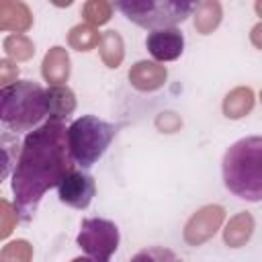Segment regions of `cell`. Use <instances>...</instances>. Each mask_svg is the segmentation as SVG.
Listing matches in <instances>:
<instances>
[{"mask_svg": "<svg viewBox=\"0 0 262 262\" xmlns=\"http://www.w3.org/2000/svg\"><path fill=\"white\" fill-rule=\"evenodd\" d=\"M72 164L74 160L63 123L47 121L25 137L12 174L14 209L20 219L29 221L35 215L43 194L63 180Z\"/></svg>", "mask_w": 262, "mask_h": 262, "instance_id": "obj_1", "label": "cell"}, {"mask_svg": "<svg viewBox=\"0 0 262 262\" xmlns=\"http://www.w3.org/2000/svg\"><path fill=\"white\" fill-rule=\"evenodd\" d=\"M225 188L242 201H262V137L250 135L231 143L221 162Z\"/></svg>", "mask_w": 262, "mask_h": 262, "instance_id": "obj_2", "label": "cell"}, {"mask_svg": "<svg viewBox=\"0 0 262 262\" xmlns=\"http://www.w3.org/2000/svg\"><path fill=\"white\" fill-rule=\"evenodd\" d=\"M45 117H49V113L41 84L23 80L0 90V119L6 129L14 133L35 131Z\"/></svg>", "mask_w": 262, "mask_h": 262, "instance_id": "obj_3", "label": "cell"}, {"mask_svg": "<svg viewBox=\"0 0 262 262\" xmlns=\"http://www.w3.org/2000/svg\"><path fill=\"white\" fill-rule=\"evenodd\" d=\"M117 127L113 123H106L94 115L76 119L68 127V143L74 164H78L82 170L92 168L111 145Z\"/></svg>", "mask_w": 262, "mask_h": 262, "instance_id": "obj_4", "label": "cell"}, {"mask_svg": "<svg viewBox=\"0 0 262 262\" xmlns=\"http://www.w3.org/2000/svg\"><path fill=\"white\" fill-rule=\"evenodd\" d=\"M117 8L137 27L162 31L182 23L196 8V4L176 0H127L117 2Z\"/></svg>", "mask_w": 262, "mask_h": 262, "instance_id": "obj_5", "label": "cell"}, {"mask_svg": "<svg viewBox=\"0 0 262 262\" xmlns=\"http://www.w3.org/2000/svg\"><path fill=\"white\" fill-rule=\"evenodd\" d=\"M76 239L94 262H108L119 248V227L111 219L88 217L82 221Z\"/></svg>", "mask_w": 262, "mask_h": 262, "instance_id": "obj_6", "label": "cell"}, {"mask_svg": "<svg viewBox=\"0 0 262 262\" xmlns=\"http://www.w3.org/2000/svg\"><path fill=\"white\" fill-rule=\"evenodd\" d=\"M94 192H96L94 178L88 172L76 170V168H72L63 176V180L57 184L59 201L68 207H74V209H86L92 203Z\"/></svg>", "mask_w": 262, "mask_h": 262, "instance_id": "obj_7", "label": "cell"}, {"mask_svg": "<svg viewBox=\"0 0 262 262\" xmlns=\"http://www.w3.org/2000/svg\"><path fill=\"white\" fill-rule=\"evenodd\" d=\"M225 219V209L219 205L201 207L184 225V242L188 246H201L211 239Z\"/></svg>", "mask_w": 262, "mask_h": 262, "instance_id": "obj_8", "label": "cell"}, {"mask_svg": "<svg viewBox=\"0 0 262 262\" xmlns=\"http://www.w3.org/2000/svg\"><path fill=\"white\" fill-rule=\"evenodd\" d=\"M145 47L156 61H172L182 55L184 49V35L172 27L162 31H151L145 39Z\"/></svg>", "mask_w": 262, "mask_h": 262, "instance_id": "obj_9", "label": "cell"}, {"mask_svg": "<svg viewBox=\"0 0 262 262\" xmlns=\"http://www.w3.org/2000/svg\"><path fill=\"white\" fill-rule=\"evenodd\" d=\"M168 78V72L162 63L158 61H137L131 66L129 70V82L133 88L141 90V92H151V90H158L164 86Z\"/></svg>", "mask_w": 262, "mask_h": 262, "instance_id": "obj_10", "label": "cell"}, {"mask_svg": "<svg viewBox=\"0 0 262 262\" xmlns=\"http://www.w3.org/2000/svg\"><path fill=\"white\" fill-rule=\"evenodd\" d=\"M70 55H68V49L55 45L51 47L45 57H43V63H41V74L45 78V82H49L51 86H61L63 82H68L70 78Z\"/></svg>", "mask_w": 262, "mask_h": 262, "instance_id": "obj_11", "label": "cell"}, {"mask_svg": "<svg viewBox=\"0 0 262 262\" xmlns=\"http://www.w3.org/2000/svg\"><path fill=\"white\" fill-rule=\"evenodd\" d=\"M33 25V14L25 2L14 0H2L0 2V29L2 31H14L25 33Z\"/></svg>", "mask_w": 262, "mask_h": 262, "instance_id": "obj_12", "label": "cell"}, {"mask_svg": "<svg viewBox=\"0 0 262 262\" xmlns=\"http://www.w3.org/2000/svg\"><path fill=\"white\" fill-rule=\"evenodd\" d=\"M47 96V113L49 121H63L76 108V96L68 86H49L45 90Z\"/></svg>", "mask_w": 262, "mask_h": 262, "instance_id": "obj_13", "label": "cell"}, {"mask_svg": "<svg viewBox=\"0 0 262 262\" xmlns=\"http://www.w3.org/2000/svg\"><path fill=\"white\" fill-rule=\"evenodd\" d=\"M254 233V217L246 211L237 213L229 219V223L223 229V242L229 248H242Z\"/></svg>", "mask_w": 262, "mask_h": 262, "instance_id": "obj_14", "label": "cell"}, {"mask_svg": "<svg viewBox=\"0 0 262 262\" xmlns=\"http://www.w3.org/2000/svg\"><path fill=\"white\" fill-rule=\"evenodd\" d=\"M254 108V92L248 86H237L223 98V115L227 119H242Z\"/></svg>", "mask_w": 262, "mask_h": 262, "instance_id": "obj_15", "label": "cell"}, {"mask_svg": "<svg viewBox=\"0 0 262 262\" xmlns=\"http://www.w3.org/2000/svg\"><path fill=\"white\" fill-rule=\"evenodd\" d=\"M221 16H223L221 4L217 0H205L194 8V29L201 35H209L219 27Z\"/></svg>", "mask_w": 262, "mask_h": 262, "instance_id": "obj_16", "label": "cell"}, {"mask_svg": "<svg viewBox=\"0 0 262 262\" xmlns=\"http://www.w3.org/2000/svg\"><path fill=\"white\" fill-rule=\"evenodd\" d=\"M98 51H100V59L104 61V66L119 68L123 57H125V43L117 31H106L100 37Z\"/></svg>", "mask_w": 262, "mask_h": 262, "instance_id": "obj_17", "label": "cell"}, {"mask_svg": "<svg viewBox=\"0 0 262 262\" xmlns=\"http://www.w3.org/2000/svg\"><path fill=\"white\" fill-rule=\"evenodd\" d=\"M100 37L102 35H98V31L94 27H90V25H76L70 31V35H68V43L76 51H90V49H94L100 43Z\"/></svg>", "mask_w": 262, "mask_h": 262, "instance_id": "obj_18", "label": "cell"}, {"mask_svg": "<svg viewBox=\"0 0 262 262\" xmlns=\"http://www.w3.org/2000/svg\"><path fill=\"white\" fill-rule=\"evenodd\" d=\"M4 51L8 53V57H12L14 61H27L33 57L35 53V45L29 37L20 35V33H12L4 39Z\"/></svg>", "mask_w": 262, "mask_h": 262, "instance_id": "obj_19", "label": "cell"}, {"mask_svg": "<svg viewBox=\"0 0 262 262\" xmlns=\"http://www.w3.org/2000/svg\"><path fill=\"white\" fill-rule=\"evenodd\" d=\"M82 14L86 18V23L92 27V25H104L111 20V14H113V4L106 2V0H90L84 4L82 8Z\"/></svg>", "mask_w": 262, "mask_h": 262, "instance_id": "obj_20", "label": "cell"}, {"mask_svg": "<svg viewBox=\"0 0 262 262\" xmlns=\"http://www.w3.org/2000/svg\"><path fill=\"white\" fill-rule=\"evenodd\" d=\"M33 246L27 239H14L6 244L0 252V262H31Z\"/></svg>", "mask_w": 262, "mask_h": 262, "instance_id": "obj_21", "label": "cell"}, {"mask_svg": "<svg viewBox=\"0 0 262 262\" xmlns=\"http://www.w3.org/2000/svg\"><path fill=\"white\" fill-rule=\"evenodd\" d=\"M131 262H182L180 256L176 252H172L170 248H164V246H149V248H143L139 250Z\"/></svg>", "mask_w": 262, "mask_h": 262, "instance_id": "obj_22", "label": "cell"}, {"mask_svg": "<svg viewBox=\"0 0 262 262\" xmlns=\"http://www.w3.org/2000/svg\"><path fill=\"white\" fill-rule=\"evenodd\" d=\"M0 221H2L0 223V237H8L12 227L18 221V211L12 209V205L8 201H4V199L0 201Z\"/></svg>", "mask_w": 262, "mask_h": 262, "instance_id": "obj_23", "label": "cell"}, {"mask_svg": "<svg viewBox=\"0 0 262 262\" xmlns=\"http://www.w3.org/2000/svg\"><path fill=\"white\" fill-rule=\"evenodd\" d=\"M180 125H182L180 117H178L176 113H170V111L160 113L158 119H156V127H158L160 131H164V133H174V131L180 129Z\"/></svg>", "mask_w": 262, "mask_h": 262, "instance_id": "obj_24", "label": "cell"}, {"mask_svg": "<svg viewBox=\"0 0 262 262\" xmlns=\"http://www.w3.org/2000/svg\"><path fill=\"white\" fill-rule=\"evenodd\" d=\"M16 76H18V68L10 59H0V82H2V88L12 86V82H16Z\"/></svg>", "mask_w": 262, "mask_h": 262, "instance_id": "obj_25", "label": "cell"}, {"mask_svg": "<svg viewBox=\"0 0 262 262\" xmlns=\"http://www.w3.org/2000/svg\"><path fill=\"white\" fill-rule=\"evenodd\" d=\"M250 41H252L254 47L262 49V23H258V25L252 29V33H250Z\"/></svg>", "mask_w": 262, "mask_h": 262, "instance_id": "obj_26", "label": "cell"}, {"mask_svg": "<svg viewBox=\"0 0 262 262\" xmlns=\"http://www.w3.org/2000/svg\"><path fill=\"white\" fill-rule=\"evenodd\" d=\"M254 8H256V12H258V16H262V0H258V2L254 4Z\"/></svg>", "mask_w": 262, "mask_h": 262, "instance_id": "obj_27", "label": "cell"}, {"mask_svg": "<svg viewBox=\"0 0 262 262\" xmlns=\"http://www.w3.org/2000/svg\"><path fill=\"white\" fill-rule=\"evenodd\" d=\"M72 262H94L92 258H84V256H78V258H74Z\"/></svg>", "mask_w": 262, "mask_h": 262, "instance_id": "obj_28", "label": "cell"}, {"mask_svg": "<svg viewBox=\"0 0 262 262\" xmlns=\"http://www.w3.org/2000/svg\"><path fill=\"white\" fill-rule=\"evenodd\" d=\"M260 102H262V90H260Z\"/></svg>", "mask_w": 262, "mask_h": 262, "instance_id": "obj_29", "label": "cell"}]
</instances>
